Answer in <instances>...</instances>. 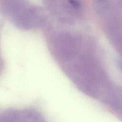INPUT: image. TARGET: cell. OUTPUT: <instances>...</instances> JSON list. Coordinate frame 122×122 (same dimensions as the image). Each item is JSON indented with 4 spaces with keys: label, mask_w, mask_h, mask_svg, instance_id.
I'll use <instances>...</instances> for the list:
<instances>
[{
    "label": "cell",
    "mask_w": 122,
    "mask_h": 122,
    "mask_svg": "<svg viewBox=\"0 0 122 122\" xmlns=\"http://www.w3.org/2000/svg\"><path fill=\"white\" fill-rule=\"evenodd\" d=\"M70 2L74 7H78L79 6V4L78 3V2L75 0H70Z\"/></svg>",
    "instance_id": "obj_1"
}]
</instances>
